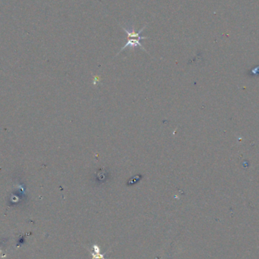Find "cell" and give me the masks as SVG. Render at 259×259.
Listing matches in <instances>:
<instances>
[{"label":"cell","instance_id":"cell-1","mask_svg":"<svg viewBox=\"0 0 259 259\" xmlns=\"http://www.w3.org/2000/svg\"><path fill=\"white\" fill-rule=\"evenodd\" d=\"M148 39V37L143 36V37H141V38H134V39H132V38H127V43H126V44L121 48V49H120V52L117 53V55L119 54V53H121L123 50H124L125 49H127V48L134 49V48L136 47V46H139V47H140V49H142L143 51H145L147 53V51H146V49H145V48L143 47V46H142V43L140 42L141 39Z\"/></svg>","mask_w":259,"mask_h":259}]
</instances>
